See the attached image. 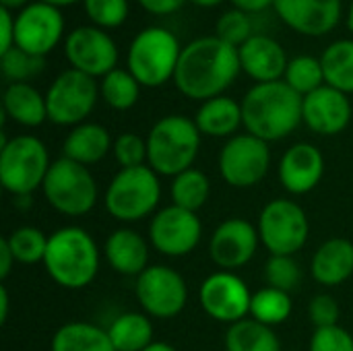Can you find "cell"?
I'll return each mask as SVG.
<instances>
[{"label": "cell", "mask_w": 353, "mask_h": 351, "mask_svg": "<svg viewBox=\"0 0 353 351\" xmlns=\"http://www.w3.org/2000/svg\"><path fill=\"white\" fill-rule=\"evenodd\" d=\"M240 70L238 48L217 35H205L182 48L174 85L184 97L207 101L219 97L236 81Z\"/></svg>", "instance_id": "obj_1"}, {"label": "cell", "mask_w": 353, "mask_h": 351, "mask_svg": "<svg viewBox=\"0 0 353 351\" xmlns=\"http://www.w3.org/2000/svg\"><path fill=\"white\" fill-rule=\"evenodd\" d=\"M302 101L285 81L256 83L242 99V122L265 143L285 139L302 122Z\"/></svg>", "instance_id": "obj_2"}, {"label": "cell", "mask_w": 353, "mask_h": 351, "mask_svg": "<svg viewBox=\"0 0 353 351\" xmlns=\"http://www.w3.org/2000/svg\"><path fill=\"white\" fill-rule=\"evenodd\" d=\"M43 267L52 281L64 290L87 288L99 271V250L93 236L77 225L50 234Z\"/></svg>", "instance_id": "obj_3"}, {"label": "cell", "mask_w": 353, "mask_h": 351, "mask_svg": "<svg viewBox=\"0 0 353 351\" xmlns=\"http://www.w3.org/2000/svg\"><path fill=\"white\" fill-rule=\"evenodd\" d=\"M201 149V130L186 116H165L153 124L147 137V166L157 176H172L192 168Z\"/></svg>", "instance_id": "obj_4"}, {"label": "cell", "mask_w": 353, "mask_h": 351, "mask_svg": "<svg viewBox=\"0 0 353 351\" xmlns=\"http://www.w3.org/2000/svg\"><path fill=\"white\" fill-rule=\"evenodd\" d=\"M50 155L46 145L31 134H19L0 141V182L6 192L17 199L31 197L43 186L50 172Z\"/></svg>", "instance_id": "obj_5"}, {"label": "cell", "mask_w": 353, "mask_h": 351, "mask_svg": "<svg viewBox=\"0 0 353 351\" xmlns=\"http://www.w3.org/2000/svg\"><path fill=\"white\" fill-rule=\"evenodd\" d=\"M182 48L165 27H147L130 41L126 66L143 87H161L174 81Z\"/></svg>", "instance_id": "obj_6"}, {"label": "cell", "mask_w": 353, "mask_h": 351, "mask_svg": "<svg viewBox=\"0 0 353 351\" xmlns=\"http://www.w3.org/2000/svg\"><path fill=\"white\" fill-rule=\"evenodd\" d=\"M161 199V184L149 166L120 170L105 188V211L124 223L141 221L155 211Z\"/></svg>", "instance_id": "obj_7"}, {"label": "cell", "mask_w": 353, "mask_h": 351, "mask_svg": "<svg viewBox=\"0 0 353 351\" xmlns=\"http://www.w3.org/2000/svg\"><path fill=\"white\" fill-rule=\"evenodd\" d=\"M41 192L46 201L62 215H87L97 203V182L87 166L60 157L52 161Z\"/></svg>", "instance_id": "obj_8"}, {"label": "cell", "mask_w": 353, "mask_h": 351, "mask_svg": "<svg viewBox=\"0 0 353 351\" xmlns=\"http://www.w3.org/2000/svg\"><path fill=\"white\" fill-rule=\"evenodd\" d=\"M259 236L265 248L277 257H294L304 248L310 232L306 211L288 199L267 203L259 215Z\"/></svg>", "instance_id": "obj_9"}, {"label": "cell", "mask_w": 353, "mask_h": 351, "mask_svg": "<svg viewBox=\"0 0 353 351\" xmlns=\"http://www.w3.org/2000/svg\"><path fill=\"white\" fill-rule=\"evenodd\" d=\"M99 87L93 77L68 68L60 72L46 93L48 120L58 126H79L93 112Z\"/></svg>", "instance_id": "obj_10"}, {"label": "cell", "mask_w": 353, "mask_h": 351, "mask_svg": "<svg viewBox=\"0 0 353 351\" xmlns=\"http://www.w3.org/2000/svg\"><path fill=\"white\" fill-rule=\"evenodd\" d=\"M137 300L147 317L174 319L188 302V285L184 277L165 265L147 267L134 283Z\"/></svg>", "instance_id": "obj_11"}, {"label": "cell", "mask_w": 353, "mask_h": 351, "mask_svg": "<svg viewBox=\"0 0 353 351\" xmlns=\"http://www.w3.org/2000/svg\"><path fill=\"white\" fill-rule=\"evenodd\" d=\"M269 145L254 134L232 137L219 153L221 178L234 188H250L263 182L269 172Z\"/></svg>", "instance_id": "obj_12"}, {"label": "cell", "mask_w": 353, "mask_h": 351, "mask_svg": "<svg viewBox=\"0 0 353 351\" xmlns=\"http://www.w3.org/2000/svg\"><path fill=\"white\" fill-rule=\"evenodd\" d=\"M199 302L213 321L234 325L250 314L252 294L234 271H215L201 283Z\"/></svg>", "instance_id": "obj_13"}, {"label": "cell", "mask_w": 353, "mask_h": 351, "mask_svg": "<svg viewBox=\"0 0 353 351\" xmlns=\"http://www.w3.org/2000/svg\"><path fill=\"white\" fill-rule=\"evenodd\" d=\"M64 35V17L60 8L41 0L27 4L14 14V46L46 58Z\"/></svg>", "instance_id": "obj_14"}, {"label": "cell", "mask_w": 353, "mask_h": 351, "mask_svg": "<svg viewBox=\"0 0 353 351\" xmlns=\"http://www.w3.org/2000/svg\"><path fill=\"white\" fill-rule=\"evenodd\" d=\"M203 225L196 213L170 205L155 213L149 225L151 246L165 257L178 259L190 254L201 242Z\"/></svg>", "instance_id": "obj_15"}, {"label": "cell", "mask_w": 353, "mask_h": 351, "mask_svg": "<svg viewBox=\"0 0 353 351\" xmlns=\"http://www.w3.org/2000/svg\"><path fill=\"white\" fill-rule=\"evenodd\" d=\"M64 54L70 62V68L85 72L89 77H105L116 68L118 48L114 39L95 25L77 27L66 35Z\"/></svg>", "instance_id": "obj_16"}, {"label": "cell", "mask_w": 353, "mask_h": 351, "mask_svg": "<svg viewBox=\"0 0 353 351\" xmlns=\"http://www.w3.org/2000/svg\"><path fill=\"white\" fill-rule=\"evenodd\" d=\"M259 242V230L250 221L232 217L219 223V228L213 232L209 257L217 267H221V271H236L254 259Z\"/></svg>", "instance_id": "obj_17"}, {"label": "cell", "mask_w": 353, "mask_h": 351, "mask_svg": "<svg viewBox=\"0 0 353 351\" xmlns=\"http://www.w3.org/2000/svg\"><path fill=\"white\" fill-rule=\"evenodd\" d=\"M281 21L302 35H327L341 21V0H275Z\"/></svg>", "instance_id": "obj_18"}, {"label": "cell", "mask_w": 353, "mask_h": 351, "mask_svg": "<svg viewBox=\"0 0 353 351\" xmlns=\"http://www.w3.org/2000/svg\"><path fill=\"white\" fill-rule=\"evenodd\" d=\"M350 120L352 103L347 95L329 85L308 93L302 101V122L316 134H339L347 128Z\"/></svg>", "instance_id": "obj_19"}, {"label": "cell", "mask_w": 353, "mask_h": 351, "mask_svg": "<svg viewBox=\"0 0 353 351\" xmlns=\"http://www.w3.org/2000/svg\"><path fill=\"white\" fill-rule=\"evenodd\" d=\"M325 174V157L310 143L292 145L279 161V180L292 194H308Z\"/></svg>", "instance_id": "obj_20"}, {"label": "cell", "mask_w": 353, "mask_h": 351, "mask_svg": "<svg viewBox=\"0 0 353 351\" xmlns=\"http://www.w3.org/2000/svg\"><path fill=\"white\" fill-rule=\"evenodd\" d=\"M242 70L256 83L281 81L288 70V56L281 43L267 35H252L246 43L238 48Z\"/></svg>", "instance_id": "obj_21"}, {"label": "cell", "mask_w": 353, "mask_h": 351, "mask_svg": "<svg viewBox=\"0 0 353 351\" xmlns=\"http://www.w3.org/2000/svg\"><path fill=\"white\" fill-rule=\"evenodd\" d=\"M108 265L126 277H139L149 267V244L147 240L128 228L116 230L103 244Z\"/></svg>", "instance_id": "obj_22"}, {"label": "cell", "mask_w": 353, "mask_h": 351, "mask_svg": "<svg viewBox=\"0 0 353 351\" xmlns=\"http://www.w3.org/2000/svg\"><path fill=\"white\" fill-rule=\"evenodd\" d=\"M312 277L327 288L345 283L353 275V244L345 238L323 242L310 263Z\"/></svg>", "instance_id": "obj_23"}, {"label": "cell", "mask_w": 353, "mask_h": 351, "mask_svg": "<svg viewBox=\"0 0 353 351\" xmlns=\"http://www.w3.org/2000/svg\"><path fill=\"white\" fill-rule=\"evenodd\" d=\"M114 147L108 128L95 122H83L74 126L62 145V157L72 159L81 166H91L101 161Z\"/></svg>", "instance_id": "obj_24"}, {"label": "cell", "mask_w": 353, "mask_h": 351, "mask_svg": "<svg viewBox=\"0 0 353 351\" xmlns=\"http://www.w3.org/2000/svg\"><path fill=\"white\" fill-rule=\"evenodd\" d=\"M2 114L21 126H39L48 120L46 95L29 83H10L2 95Z\"/></svg>", "instance_id": "obj_25"}, {"label": "cell", "mask_w": 353, "mask_h": 351, "mask_svg": "<svg viewBox=\"0 0 353 351\" xmlns=\"http://www.w3.org/2000/svg\"><path fill=\"white\" fill-rule=\"evenodd\" d=\"M194 122L201 130V134L225 139L232 137L242 122V103L228 95H219L213 99L203 101V106L196 110Z\"/></svg>", "instance_id": "obj_26"}, {"label": "cell", "mask_w": 353, "mask_h": 351, "mask_svg": "<svg viewBox=\"0 0 353 351\" xmlns=\"http://www.w3.org/2000/svg\"><path fill=\"white\" fill-rule=\"evenodd\" d=\"M50 351H116L108 329L91 323H66L62 325L50 343Z\"/></svg>", "instance_id": "obj_27"}, {"label": "cell", "mask_w": 353, "mask_h": 351, "mask_svg": "<svg viewBox=\"0 0 353 351\" xmlns=\"http://www.w3.org/2000/svg\"><path fill=\"white\" fill-rule=\"evenodd\" d=\"M225 351H281V341L273 327L254 319H244L230 325L225 333Z\"/></svg>", "instance_id": "obj_28"}, {"label": "cell", "mask_w": 353, "mask_h": 351, "mask_svg": "<svg viewBox=\"0 0 353 351\" xmlns=\"http://www.w3.org/2000/svg\"><path fill=\"white\" fill-rule=\"evenodd\" d=\"M116 351H143L153 343V325L145 312H124L108 329Z\"/></svg>", "instance_id": "obj_29"}, {"label": "cell", "mask_w": 353, "mask_h": 351, "mask_svg": "<svg viewBox=\"0 0 353 351\" xmlns=\"http://www.w3.org/2000/svg\"><path fill=\"white\" fill-rule=\"evenodd\" d=\"M325 85L341 91L353 93V39L333 41L321 56Z\"/></svg>", "instance_id": "obj_30"}, {"label": "cell", "mask_w": 353, "mask_h": 351, "mask_svg": "<svg viewBox=\"0 0 353 351\" xmlns=\"http://www.w3.org/2000/svg\"><path fill=\"white\" fill-rule=\"evenodd\" d=\"M211 194V182L205 172L190 168L178 174L172 182V201L176 207L196 213L205 207Z\"/></svg>", "instance_id": "obj_31"}, {"label": "cell", "mask_w": 353, "mask_h": 351, "mask_svg": "<svg viewBox=\"0 0 353 351\" xmlns=\"http://www.w3.org/2000/svg\"><path fill=\"white\" fill-rule=\"evenodd\" d=\"M292 308H294V304H292V298L288 292L267 285L252 294L250 319H254L267 327H275V325L285 323L292 317Z\"/></svg>", "instance_id": "obj_32"}, {"label": "cell", "mask_w": 353, "mask_h": 351, "mask_svg": "<svg viewBox=\"0 0 353 351\" xmlns=\"http://www.w3.org/2000/svg\"><path fill=\"white\" fill-rule=\"evenodd\" d=\"M99 93L103 97V101L118 112L130 110L137 101H139V93H141V83L130 74V70L126 68H114L112 72H108L101 79L99 85Z\"/></svg>", "instance_id": "obj_33"}, {"label": "cell", "mask_w": 353, "mask_h": 351, "mask_svg": "<svg viewBox=\"0 0 353 351\" xmlns=\"http://www.w3.org/2000/svg\"><path fill=\"white\" fill-rule=\"evenodd\" d=\"M4 240H6L17 263L35 265V263H43L50 236H46L39 228L23 225V228H17L14 232H10Z\"/></svg>", "instance_id": "obj_34"}, {"label": "cell", "mask_w": 353, "mask_h": 351, "mask_svg": "<svg viewBox=\"0 0 353 351\" xmlns=\"http://www.w3.org/2000/svg\"><path fill=\"white\" fill-rule=\"evenodd\" d=\"M285 83L302 97L321 89L325 85V72H323L321 58H314L310 54L292 58L288 64V70H285Z\"/></svg>", "instance_id": "obj_35"}, {"label": "cell", "mask_w": 353, "mask_h": 351, "mask_svg": "<svg viewBox=\"0 0 353 351\" xmlns=\"http://www.w3.org/2000/svg\"><path fill=\"white\" fill-rule=\"evenodd\" d=\"M46 66L41 56H33L21 48H12L6 54H0V68L10 83H29V79L37 77Z\"/></svg>", "instance_id": "obj_36"}, {"label": "cell", "mask_w": 353, "mask_h": 351, "mask_svg": "<svg viewBox=\"0 0 353 351\" xmlns=\"http://www.w3.org/2000/svg\"><path fill=\"white\" fill-rule=\"evenodd\" d=\"M85 12L99 29H118L128 19V0H83Z\"/></svg>", "instance_id": "obj_37"}, {"label": "cell", "mask_w": 353, "mask_h": 351, "mask_svg": "<svg viewBox=\"0 0 353 351\" xmlns=\"http://www.w3.org/2000/svg\"><path fill=\"white\" fill-rule=\"evenodd\" d=\"M265 277L271 288L283 290V292H294L300 281H302V269L294 261V257H277L271 254L265 267Z\"/></svg>", "instance_id": "obj_38"}, {"label": "cell", "mask_w": 353, "mask_h": 351, "mask_svg": "<svg viewBox=\"0 0 353 351\" xmlns=\"http://www.w3.org/2000/svg\"><path fill=\"white\" fill-rule=\"evenodd\" d=\"M215 35L219 39H223L225 43L240 48L242 43H246L252 37V23H250L246 12L234 8V10H228L219 17L217 27H215Z\"/></svg>", "instance_id": "obj_39"}, {"label": "cell", "mask_w": 353, "mask_h": 351, "mask_svg": "<svg viewBox=\"0 0 353 351\" xmlns=\"http://www.w3.org/2000/svg\"><path fill=\"white\" fill-rule=\"evenodd\" d=\"M114 157L120 163V168H139L147 166V139L134 134V132H124L114 141Z\"/></svg>", "instance_id": "obj_40"}, {"label": "cell", "mask_w": 353, "mask_h": 351, "mask_svg": "<svg viewBox=\"0 0 353 351\" xmlns=\"http://www.w3.org/2000/svg\"><path fill=\"white\" fill-rule=\"evenodd\" d=\"M308 351H353V337L343 327H325L316 329L310 339Z\"/></svg>", "instance_id": "obj_41"}, {"label": "cell", "mask_w": 353, "mask_h": 351, "mask_svg": "<svg viewBox=\"0 0 353 351\" xmlns=\"http://www.w3.org/2000/svg\"><path fill=\"white\" fill-rule=\"evenodd\" d=\"M339 314H341L339 304L329 294H319L308 304V319L314 325V329L335 327L339 323Z\"/></svg>", "instance_id": "obj_42"}, {"label": "cell", "mask_w": 353, "mask_h": 351, "mask_svg": "<svg viewBox=\"0 0 353 351\" xmlns=\"http://www.w3.org/2000/svg\"><path fill=\"white\" fill-rule=\"evenodd\" d=\"M0 27H2V41L0 54H6L14 48V17L8 8H0Z\"/></svg>", "instance_id": "obj_43"}, {"label": "cell", "mask_w": 353, "mask_h": 351, "mask_svg": "<svg viewBox=\"0 0 353 351\" xmlns=\"http://www.w3.org/2000/svg\"><path fill=\"white\" fill-rule=\"evenodd\" d=\"M151 14H172L182 8L186 0H137Z\"/></svg>", "instance_id": "obj_44"}, {"label": "cell", "mask_w": 353, "mask_h": 351, "mask_svg": "<svg viewBox=\"0 0 353 351\" xmlns=\"http://www.w3.org/2000/svg\"><path fill=\"white\" fill-rule=\"evenodd\" d=\"M14 263H17V261H14L10 248H8L6 240L2 238V240H0V279H2V281L10 275V269H12Z\"/></svg>", "instance_id": "obj_45"}, {"label": "cell", "mask_w": 353, "mask_h": 351, "mask_svg": "<svg viewBox=\"0 0 353 351\" xmlns=\"http://www.w3.org/2000/svg\"><path fill=\"white\" fill-rule=\"evenodd\" d=\"M275 0H232V4L238 8V10H242V12H261V10H265L267 6H271Z\"/></svg>", "instance_id": "obj_46"}, {"label": "cell", "mask_w": 353, "mask_h": 351, "mask_svg": "<svg viewBox=\"0 0 353 351\" xmlns=\"http://www.w3.org/2000/svg\"><path fill=\"white\" fill-rule=\"evenodd\" d=\"M8 290H6V285H2L0 288V323L4 325L6 323V319H8Z\"/></svg>", "instance_id": "obj_47"}, {"label": "cell", "mask_w": 353, "mask_h": 351, "mask_svg": "<svg viewBox=\"0 0 353 351\" xmlns=\"http://www.w3.org/2000/svg\"><path fill=\"white\" fill-rule=\"evenodd\" d=\"M0 4H2V8H8V10H17V8L21 10L31 2L29 0H0Z\"/></svg>", "instance_id": "obj_48"}, {"label": "cell", "mask_w": 353, "mask_h": 351, "mask_svg": "<svg viewBox=\"0 0 353 351\" xmlns=\"http://www.w3.org/2000/svg\"><path fill=\"white\" fill-rule=\"evenodd\" d=\"M143 351H178L174 345H170V343H163V341H153L147 350Z\"/></svg>", "instance_id": "obj_49"}, {"label": "cell", "mask_w": 353, "mask_h": 351, "mask_svg": "<svg viewBox=\"0 0 353 351\" xmlns=\"http://www.w3.org/2000/svg\"><path fill=\"white\" fill-rule=\"evenodd\" d=\"M190 2L196 4V6H203V8H213V6L221 4L223 0H190Z\"/></svg>", "instance_id": "obj_50"}, {"label": "cell", "mask_w": 353, "mask_h": 351, "mask_svg": "<svg viewBox=\"0 0 353 351\" xmlns=\"http://www.w3.org/2000/svg\"><path fill=\"white\" fill-rule=\"evenodd\" d=\"M41 2L52 4V6H56V8H62V6H70V4H74V2H79V0H41Z\"/></svg>", "instance_id": "obj_51"}, {"label": "cell", "mask_w": 353, "mask_h": 351, "mask_svg": "<svg viewBox=\"0 0 353 351\" xmlns=\"http://www.w3.org/2000/svg\"><path fill=\"white\" fill-rule=\"evenodd\" d=\"M347 25H350V29L353 31V2H352V6H350V17H347Z\"/></svg>", "instance_id": "obj_52"}, {"label": "cell", "mask_w": 353, "mask_h": 351, "mask_svg": "<svg viewBox=\"0 0 353 351\" xmlns=\"http://www.w3.org/2000/svg\"><path fill=\"white\" fill-rule=\"evenodd\" d=\"M292 351H294V350H292Z\"/></svg>", "instance_id": "obj_53"}]
</instances>
